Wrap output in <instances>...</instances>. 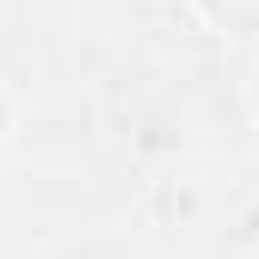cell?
Returning <instances> with one entry per match:
<instances>
[{
  "instance_id": "6da1fadb",
  "label": "cell",
  "mask_w": 259,
  "mask_h": 259,
  "mask_svg": "<svg viewBox=\"0 0 259 259\" xmlns=\"http://www.w3.org/2000/svg\"><path fill=\"white\" fill-rule=\"evenodd\" d=\"M191 13L222 37H259V0H191Z\"/></svg>"
},
{
  "instance_id": "7a4b0ae2",
  "label": "cell",
  "mask_w": 259,
  "mask_h": 259,
  "mask_svg": "<svg viewBox=\"0 0 259 259\" xmlns=\"http://www.w3.org/2000/svg\"><path fill=\"white\" fill-rule=\"evenodd\" d=\"M13 123H19V99H13V93H7V87H0V142H7V136H13Z\"/></svg>"
},
{
  "instance_id": "3957f363",
  "label": "cell",
  "mask_w": 259,
  "mask_h": 259,
  "mask_svg": "<svg viewBox=\"0 0 259 259\" xmlns=\"http://www.w3.org/2000/svg\"><path fill=\"white\" fill-rule=\"evenodd\" d=\"M247 105H253V117H259V74H253V87H247Z\"/></svg>"
}]
</instances>
